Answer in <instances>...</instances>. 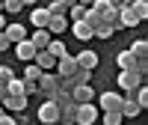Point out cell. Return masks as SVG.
Here are the masks:
<instances>
[{
	"instance_id": "1",
	"label": "cell",
	"mask_w": 148,
	"mask_h": 125,
	"mask_svg": "<svg viewBox=\"0 0 148 125\" xmlns=\"http://www.w3.org/2000/svg\"><path fill=\"white\" fill-rule=\"evenodd\" d=\"M98 107L92 104V101H83V104H77V113H74V125H92V122H98Z\"/></svg>"
},
{
	"instance_id": "2",
	"label": "cell",
	"mask_w": 148,
	"mask_h": 125,
	"mask_svg": "<svg viewBox=\"0 0 148 125\" xmlns=\"http://www.w3.org/2000/svg\"><path fill=\"white\" fill-rule=\"evenodd\" d=\"M36 83H39V92H42L45 98H51V95L59 90V74H56V72H42Z\"/></svg>"
},
{
	"instance_id": "3",
	"label": "cell",
	"mask_w": 148,
	"mask_h": 125,
	"mask_svg": "<svg viewBox=\"0 0 148 125\" xmlns=\"http://www.w3.org/2000/svg\"><path fill=\"white\" fill-rule=\"evenodd\" d=\"M139 83H142V74L139 72H133V69H121L119 72V86L125 90V95H130Z\"/></svg>"
},
{
	"instance_id": "4",
	"label": "cell",
	"mask_w": 148,
	"mask_h": 125,
	"mask_svg": "<svg viewBox=\"0 0 148 125\" xmlns=\"http://www.w3.org/2000/svg\"><path fill=\"white\" fill-rule=\"evenodd\" d=\"M74 72H77V60H74L68 51L62 57H56V74H59V78H71Z\"/></svg>"
},
{
	"instance_id": "5",
	"label": "cell",
	"mask_w": 148,
	"mask_h": 125,
	"mask_svg": "<svg viewBox=\"0 0 148 125\" xmlns=\"http://www.w3.org/2000/svg\"><path fill=\"white\" fill-rule=\"evenodd\" d=\"M71 98H74L77 104L95 101V86H92V83H74V86H71Z\"/></svg>"
},
{
	"instance_id": "6",
	"label": "cell",
	"mask_w": 148,
	"mask_h": 125,
	"mask_svg": "<svg viewBox=\"0 0 148 125\" xmlns=\"http://www.w3.org/2000/svg\"><path fill=\"white\" fill-rule=\"evenodd\" d=\"M121 101H125V95H119V92H101V98H98V110H119Z\"/></svg>"
},
{
	"instance_id": "7",
	"label": "cell",
	"mask_w": 148,
	"mask_h": 125,
	"mask_svg": "<svg viewBox=\"0 0 148 125\" xmlns=\"http://www.w3.org/2000/svg\"><path fill=\"white\" fill-rule=\"evenodd\" d=\"M39 122L51 125V122H59V107L51 101V98H45V104L39 107Z\"/></svg>"
},
{
	"instance_id": "8",
	"label": "cell",
	"mask_w": 148,
	"mask_h": 125,
	"mask_svg": "<svg viewBox=\"0 0 148 125\" xmlns=\"http://www.w3.org/2000/svg\"><path fill=\"white\" fill-rule=\"evenodd\" d=\"M33 63L39 66L42 72H53L56 69V57L47 51V48H42V51H36V57H33Z\"/></svg>"
},
{
	"instance_id": "9",
	"label": "cell",
	"mask_w": 148,
	"mask_h": 125,
	"mask_svg": "<svg viewBox=\"0 0 148 125\" xmlns=\"http://www.w3.org/2000/svg\"><path fill=\"white\" fill-rule=\"evenodd\" d=\"M71 33H74V39H80V42H89L92 39V24L80 18V21H71Z\"/></svg>"
},
{
	"instance_id": "10",
	"label": "cell",
	"mask_w": 148,
	"mask_h": 125,
	"mask_svg": "<svg viewBox=\"0 0 148 125\" xmlns=\"http://www.w3.org/2000/svg\"><path fill=\"white\" fill-rule=\"evenodd\" d=\"M15 57H18L21 63H30V60L36 57V45H33L30 39H21V42H15Z\"/></svg>"
},
{
	"instance_id": "11",
	"label": "cell",
	"mask_w": 148,
	"mask_h": 125,
	"mask_svg": "<svg viewBox=\"0 0 148 125\" xmlns=\"http://www.w3.org/2000/svg\"><path fill=\"white\" fill-rule=\"evenodd\" d=\"M121 116H125V119H136L139 113H142V107H139V101H136V98H133V95H125V101H121Z\"/></svg>"
},
{
	"instance_id": "12",
	"label": "cell",
	"mask_w": 148,
	"mask_h": 125,
	"mask_svg": "<svg viewBox=\"0 0 148 125\" xmlns=\"http://www.w3.org/2000/svg\"><path fill=\"white\" fill-rule=\"evenodd\" d=\"M51 36H53V33L47 30V27H36V33H33V36H27V39H30V42L36 45V51H42V48H47Z\"/></svg>"
},
{
	"instance_id": "13",
	"label": "cell",
	"mask_w": 148,
	"mask_h": 125,
	"mask_svg": "<svg viewBox=\"0 0 148 125\" xmlns=\"http://www.w3.org/2000/svg\"><path fill=\"white\" fill-rule=\"evenodd\" d=\"M113 33H116V30H113V24H107L104 18L92 24V39H113Z\"/></svg>"
},
{
	"instance_id": "14",
	"label": "cell",
	"mask_w": 148,
	"mask_h": 125,
	"mask_svg": "<svg viewBox=\"0 0 148 125\" xmlns=\"http://www.w3.org/2000/svg\"><path fill=\"white\" fill-rule=\"evenodd\" d=\"M3 33H6V39H9L12 45L21 42V39H27V27H24V24H6Z\"/></svg>"
},
{
	"instance_id": "15",
	"label": "cell",
	"mask_w": 148,
	"mask_h": 125,
	"mask_svg": "<svg viewBox=\"0 0 148 125\" xmlns=\"http://www.w3.org/2000/svg\"><path fill=\"white\" fill-rule=\"evenodd\" d=\"M0 104H3V110H18L21 113V110H27V95H6Z\"/></svg>"
},
{
	"instance_id": "16",
	"label": "cell",
	"mask_w": 148,
	"mask_h": 125,
	"mask_svg": "<svg viewBox=\"0 0 148 125\" xmlns=\"http://www.w3.org/2000/svg\"><path fill=\"white\" fill-rule=\"evenodd\" d=\"M30 21H33V27H47V21H51L47 6H36V9L30 12Z\"/></svg>"
},
{
	"instance_id": "17",
	"label": "cell",
	"mask_w": 148,
	"mask_h": 125,
	"mask_svg": "<svg viewBox=\"0 0 148 125\" xmlns=\"http://www.w3.org/2000/svg\"><path fill=\"white\" fill-rule=\"evenodd\" d=\"M47 30H51L53 36L65 33V30H68V15H51V21H47Z\"/></svg>"
},
{
	"instance_id": "18",
	"label": "cell",
	"mask_w": 148,
	"mask_h": 125,
	"mask_svg": "<svg viewBox=\"0 0 148 125\" xmlns=\"http://www.w3.org/2000/svg\"><path fill=\"white\" fill-rule=\"evenodd\" d=\"M74 60H77V66H83V69H92V72H95V66H98V54H95V51H80Z\"/></svg>"
},
{
	"instance_id": "19",
	"label": "cell",
	"mask_w": 148,
	"mask_h": 125,
	"mask_svg": "<svg viewBox=\"0 0 148 125\" xmlns=\"http://www.w3.org/2000/svg\"><path fill=\"white\" fill-rule=\"evenodd\" d=\"M127 51L136 57V60H145V57H148V42H145V39H136V42L127 48Z\"/></svg>"
},
{
	"instance_id": "20",
	"label": "cell",
	"mask_w": 148,
	"mask_h": 125,
	"mask_svg": "<svg viewBox=\"0 0 148 125\" xmlns=\"http://www.w3.org/2000/svg\"><path fill=\"white\" fill-rule=\"evenodd\" d=\"M71 83H92V69H83V66H77V72L71 74Z\"/></svg>"
},
{
	"instance_id": "21",
	"label": "cell",
	"mask_w": 148,
	"mask_h": 125,
	"mask_svg": "<svg viewBox=\"0 0 148 125\" xmlns=\"http://www.w3.org/2000/svg\"><path fill=\"white\" fill-rule=\"evenodd\" d=\"M116 63H119V69H133V66H136V57H133L130 51H119Z\"/></svg>"
},
{
	"instance_id": "22",
	"label": "cell",
	"mask_w": 148,
	"mask_h": 125,
	"mask_svg": "<svg viewBox=\"0 0 148 125\" xmlns=\"http://www.w3.org/2000/svg\"><path fill=\"white\" fill-rule=\"evenodd\" d=\"M130 12H133L139 21H145V18H148V0H133V3H130Z\"/></svg>"
},
{
	"instance_id": "23",
	"label": "cell",
	"mask_w": 148,
	"mask_h": 125,
	"mask_svg": "<svg viewBox=\"0 0 148 125\" xmlns=\"http://www.w3.org/2000/svg\"><path fill=\"white\" fill-rule=\"evenodd\" d=\"M74 113H77V101L59 110V122H65V125H74Z\"/></svg>"
},
{
	"instance_id": "24",
	"label": "cell",
	"mask_w": 148,
	"mask_h": 125,
	"mask_svg": "<svg viewBox=\"0 0 148 125\" xmlns=\"http://www.w3.org/2000/svg\"><path fill=\"white\" fill-rule=\"evenodd\" d=\"M39 74H42V69L36 66L33 60L27 63V66H24V81H33V83H36V81H39Z\"/></svg>"
},
{
	"instance_id": "25",
	"label": "cell",
	"mask_w": 148,
	"mask_h": 125,
	"mask_svg": "<svg viewBox=\"0 0 148 125\" xmlns=\"http://www.w3.org/2000/svg\"><path fill=\"white\" fill-rule=\"evenodd\" d=\"M6 92L9 95H24V78H12L6 83Z\"/></svg>"
},
{
	"instance_id": "26",
	"label": "cell",
	"mask_w": 148,
	"mask_h": 125,
	"mask_svg": "<svg viewBox=\"0 0 148 125\" xmlns=\"http://www.w3.org/2000/svg\"><path fill=\"white\" fill-rule=\"evenodd\" d=\"M130 95H133V98L139 101V107H142V110L148 107V86H142V83H139V86H136V90H133Z\"/></svg>"
},
{
	"instance_id": "27",
	"label": "cell",
	"mask_w": 148,
	"mask_h": 125,
	"mask_svg": "<svg viewBox=\"0 0 148 125\" xmlns=\"http://www.w3.org/2000/svg\"><path fill=\"white\" fill-rule=\"evenodd\" d=\"M47 51H51L53 57H62V54H65V42H59V39H53V36H51V42H47Z\"/></svg>"
},
{
	"instance_id": "28",
	"label": "cell",
	"mask_w": 148,
	"mask_h": 125,
	"mask_svg": "<svg viewBox=\"0 0 148 125\" xmlns=\"http://www.w3.org/2000/svg\"><path fill=\"white\" fill-rule=\"evenodd\" d=\"M21 9H24L21 0H3V12H9V15H18Z\"/></svg>"
},
{
	"instance_id": "29",
	"label": "cell",
	"mask_w": 148,
	"mask_h": 125,
	"mask_svg": "<svg viewBox=\"0 0 148 125\" xmlns=\"http://www.w3.org/2000/svg\"><path fill=\"white\" fill-rule=\"evenodd\" d=\"M121 119H125V116H121V110H104V122H107V125H119Z\"/></svg>"
},
{
	"instance_id": "30",
	"label": "cell",
	"mask_w": 148,
	"mask_h": 125,
	"mask_svg": "<svg viewBox=\"0 0 148 125\" xmlns=\"http://www.w3.org/2000/svg\"><path fill=\"white\" fill-rule=\"evenodd\" d=\"M47 12H51V15H65L62 0H51V3H47Z\"/></svg>"
},
{
	"instance_id": "31",
	"label": "cell",
	"mask_w": 148,
	"mask_h": 125,
	"mask_svg": "<svg viewBox=\"0 0 148 125\" xmlns=\"http://www.w3.org/2000/svg\"><path fill=\"white\" fill-rule=\"evenodd\" d=\"M12 78H15V72H12L9 66H0V83H9Z\"/></svg>"
},
{
	"instance_id": "32",
	"label": "cell",
	"mask_w": 148,
	"mask_h": 125,
	"mask_svg": "<svg viewBox=\"0 0 148 125\" xmlns=\"http://www.w3.org/2000/svg\"><path fill=\"white\" fill-rule=\"evenodd\" d=\"M15 122H18V116H9V113L0 110V125H15Z\"/></svg>"
},
{
	"instance_id": "33",
	"label": "cell",
	"mask_w": 148,
	"mask_h": 125,
	"mask_svg": "<svg viewBox=\"0 0 148 125\" xmlns=\"http://www.w3.org/2000/svg\"><path fill=\"white\" fill-rule=\"evenodd\" d=\"M9 48H12V42L6 39V33H3V30H0V51H9Z\"/></svg>"
},
{
	"instance_id": "34",
	"label": "cell",
	"mask_w": 148,
	"mask_h": 125,
	"mask_svg": "<svg viewBox=\"0 0 148 125\" xmlns=\"http://www.w3.org/2000/svg\"><path fill=\"white\" fill-rule=\"evenodd\" d=\"M6 95H9V92H6V83H0V101H3Z\"/></svg>"
},
{
	"instance_id": "35",
	"label": "cell",
	"mask_w": 148,
	"mask_h": 125,
	"mask_svg": "<svg viewBox=\"0 0 148 125\" xmlns=\"http://www.w3.org/2000/svg\"><path fill=\"white\" fill-rule=\"evenodd\" d=\"M6 27V12H0V30Z\"/></svg>"
},
{
	"instance_id": "36",
	"label": "cell",
	"mask_w": 148,
	"mask_h": 125,
	"mask_svg": "<svg viewBox=\"0 0 148 125\" xmlns=\"http://www.w3.org/2000/svg\"><path fill=\"white\" fill-rule=\"evenodd\" d=\"M74 3H77V0H62V6L68 9V6H74Z\"/></svg>"
},
{
	"instance_id": "37",
	"label": "cell",
	"mask_w": 148,
	"mask_h": 125,
	"mask_svg": "<svg viewBox=\"0 0 148 125\" xmlns=\"http://www.w3.org/2000/svg\"><path fill=\"white\" fill-rule=\"evenodd\" d=\"M21 3H24V6H33V3H36V0H21Z\"/></svg>"
},
{
	"instance_id": "38",
	"label": "cell",
	"mask_w": 148,
	"mask_h": 125,
	"mask_svg": "<svg viewBox=\"0 0 148 125\" xmlns=\"http://www.w3.org/2000/svg\"><path fill=\"white\" fill-rule=\"evenodd\" d=\"M77 3H83V6H89V3H92V0H77Z\"/></svg>"
},
{
	"instance_id": "39",
	"label": "cell",
	"mask_w": 148,
	"mask_h": 125,
	"mask_svg": "<svg viewBox=\"0 0 148 125\" xmlns=\"http://www.w3.org/2000/svg\"><path fill=\"white\" fill-rule=\"evenodd\" d=\"M0 12H3V0H0Z\"/></svg>"
},
{
	"instance_id": "40",
	"label": "cell",
	"mask_w": 148,
	"mask_h": 125,
	"mask_svg": "<svg viewBox=\"0 0 148 125\" xmlns=\"http://www.w3.org/2000/svg\"><path fill=\"white\" fill-rule=\"evenodd\" d=\"M0 110H3V104H0Z\"/></svg>"
}]
</instances>
